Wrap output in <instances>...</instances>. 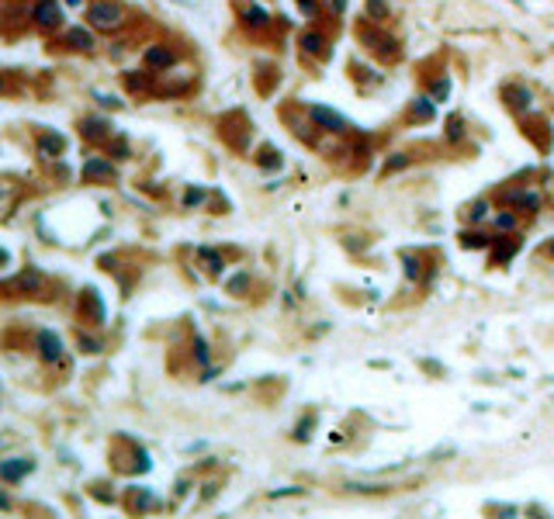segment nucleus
Segmentation results:
<instances>
[{"instance_id": "20e7f679", "label": "nucleus", "mask_w": 554, "mask_h": 519, "mask_svg": "<svg viewBox=\"0 0 554 519\" xmlns=\"http://www.w3.org/2000/svg\"><path fill=\"white\" fill-rule=\"evenodd\" d=\"M42 346H45V356L52 360V356H59V339L52 332H42Z\"/></svg>"}, {"instance_id": "39448f33", "label": "nucleus", "mask_w": 554, "mask_h": 519, "mask_svg": "<svg viewBox=\"0 0 554 519\" xmlns=\"http://www.w3.org/2000/svg\"><path fill=\"white\" fill-rule=\"evenodd\" d=\"M24 467H28V460H21V464H4V477H18Z\"/></svg>"}, {"instance_id": "423d86ee", "label": "nucleus", "mask_w": 554, "mask_h": 519, "mask_svg": "<svg viewBox=\"0 0 554 519\" xmlns=\"http://www.w3.org/2000/svg\"><path fill=\"white\" fill-rule=\"evenodd\" d=\"M73 42H76V45H90V35H84V31H73Z\"/></svg>"}, {"instance_id": "f03ea898", "label": "nucleus", "mask_w": 554, "mask_h": 519, "mask_svg": "<svg viewBox=\"0 0 554 519\" xmlns=\"http://www.w3.org/2000/svg\"><path fill=\"white\" fill-rule=\"evenodd\" d=\"M90 14H94V21H97V24H111V21L118 18V7H94Z\"/></svg>"}, {"instance_id": "f257e3e1", "label": "nucleus", "mask_w": 554, "mask_h": 519, "mask_svg": "<svg viewBox=\"0 0 554 519\" xmlns=\"http://www.w3.org/2000/svg\"><path fill=\"white\" fill-rule=\"evenodd\" d=\"M312 118H315V122H322V125H329V128H343V125H346L340 114H333V111H326V107H312Z\"/></svg>"}, {"instance_id": "7ed1b4c3", "label": "nucleus", "mask_w": 554, "mask_h": 519, "mask_svg": "<svg viewBox=\"0 0 554 519\" xmlns=\"http://www.w3.org/2000/svg\"><path fill=\"white\" fill-rule=\"evenodd\" d=\"M38 18H42L45 24H52V21H59V7L45 0V4H38Z\"/></svg>"}]
</instances>
